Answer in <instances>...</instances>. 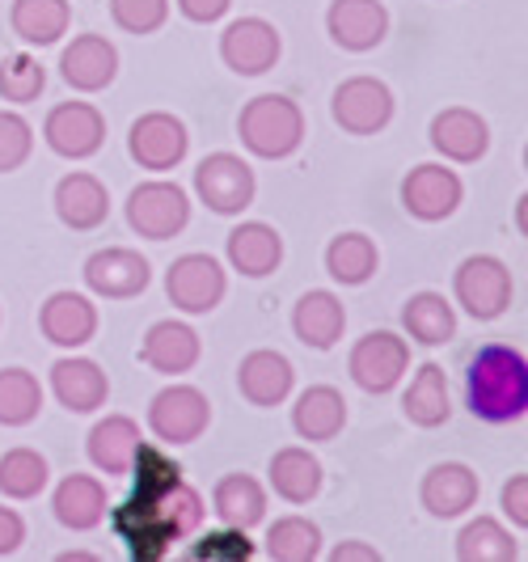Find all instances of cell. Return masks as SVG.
<instances>
[{"label": "cell", "mask_w": 528, "mask_h": 562, "mask_svg": "<svg viewBox=\"0 0 528 562\" xmlns=\"http://www.w3.org/2000/svg\"><path fill=\"white\" fill-rule=\"evenodd\" d=\"M465 406L482 423H520L528 415V360L520 347L486 342L465 368Z\"/></svg>", "instance_id": "6da1fadb"}, {"label": "cell", "mask_w": 528, "mask_h": 562, "mask_svg": "<svg viewBox=\"0 0 528 562\" xmlns=\"http://www.w3.org/2000/svg\"><path fill=\"white\" fill-rule=\"evenodd\" d=\"M237 136L262 161H283L305 144V114L283 93H258L237 114Z\"/></svg>", "instance_id": "7a4b0ae2"}, {"label": "cell", "mask_w": 528, "mask_h": 562, "mask_svg": "<svg viewBox=\"0 0 528 562\" xmlns=\"http://www.w3.org/2000/svg\"><path fill=\"white\" fill-rule=\"evenodd\" d=\"M512 292H516L512 271H507V262L495 258V254H470L452 271V296H457V305L470 313L473 322H495V317H503L507 305H512Z\"/></svg>", "instance_id": "3957f363"}, {"label": "cell", "mask_w": 528, "mask_h": 562, "mask_svg": "<svg viewBox=\"0 0 528 562\" xmlns=\"http://www.w3.org/2000/svg\"><path fill=\"white\" fill-rule=\"evenodd\" d=\"M127 225L148 241H169L191 225V199L178 182H166V178L139 182L127 195Z\"/></svg>", "instance_id": "277c9868"}, {"label": "cell", "mask_w": 528, "mask_h": 562, "mask_svg": "<svg viewBox=\"0 0 528 562\" xmlns=\"http://www.w3.org/2000/svg\"><path fill=\"white\" fill-rule=\"evenodd\" d=\"M195 195L216 216H241L258 195V178L237 153H212L195 169Z\"/></svg>", "instance_id": "5b68a950"}, {"label": "cell", "mask_w": 528, "mask_h": 562, "mask_svg": "<svg viewBox=\"0 0 528 562\" xmlns=\"http://www.w3.org/2000/svg\"><path fill=\"white\" fill-rule=\"evenodd\" d=\"M411 368V342L397 338L393 330H368V335L351 347L347 372L360 385L363 394H390L397 390V381Z\"/></svg>", "instance_id": "8992f818"}, {"label": "cell", "mask_w": 528, "mask_h": 562, "mask_svg": "<svg viewBox=\"0 0 528 562\" xmlns=\"http://www.w3.org/2000/svg\"><path fill=\"white\" fill-rule=\"evenodd\" d=\"M330 114L347 136H377L393 123V89L381 77H347L334 89Z\"/></svg>", "instance_id": "52a82bcc"}, {"label": "cell", "mask_w": 528, "mask_h": 562, "mask_svg": "<svg viewBox=\"0 0 528 562\" xmlns=\"http://www.w3.org/2000/svg\"><path fill=\"white\" fill-rule=\"evenodd\" d=\"M224 292H228V276L212 254H182L169 262L166 296L173 310L191 313V317L212 313L224 301Z\"/></svg>", "instance_id": "ba28073f"}, {"label": "cell", "mask_w": 528, "mask_h": 562, "mask_svg": "<svg viewBox=\"0 0 528 562\" xmlns=\"http://www.w3.org/2000/svg\"><path fill=\"white\" fill-rule=\"evenodd\" d=\"M212 423V402L195 385H166L148 402V427L161 445H195Z\"/></svg>", "instance_id": "9c48e42d"}, {"label": "cell", "mask_w": 528, "mask_h": 562, "mask_svg": "<svg viewBox=\"0 0 528 562\" xmlns=\"http://www.w3.org/2000/svg\"><path fill=\"white\" fill-rule=\"evenodd\" d=\"M187 148H191V136H187V123L169 111H148L139 114L127 132V153L139 169H153V173H166V169L182 166L187 161Z\"/></svg>", "instance_id": "30bf717a"}, {"label": "cell", "mask_w": 528, "mask_h": 562, "mask_svg": "<svg viewBox=\"0 0 528 562\" xmlns=\"http://www.w3.org/2000/svg\"><path fill=\"white\" fill-rule=\"evenodd\" d=\"M465 199V182L457 178V169L448 166H415L406 178H402V207L423 221V225H436V221H448Z\"/></svg>", "instance_id": "8fae6325"}, {"label": "cell", "mask_w": 528, "mask_h": 562, "mask_svg": "<svg viewBox=\"0 0 528 562\" xmlns=\"http://www.w3.org/2000/svg\"><path fill=\"white\" fill-rule=\"evenodd\" d=\"M43 140H47V148L56 157L85 161V157H93L106 144V119H102L98 106H89V102H59V106L47 111Z\"/></svg>", "instance_id": "7c38bea8"}, {"label": "cell", "mask_w": 528, "mask_h": 562, "mask_svg": "<svg viewBox=\"0 0 528 562\" xmlns=\"http://www.w3.org/2000/svg\"><path fill=\"white\" fill-rule=\"evenodd\" d=\"M283 56V38L267 18H237L221 34V59L237 77H262Z\"/></svg>", "instance_id": "4fadbf2b"}, {"label": "cell", "mask_w": 528, "mask_h": 562, "mask_svg": "<svg viewBox=\"0 0 528 562\" xmlns=\"http://www.w3.org/2000/svg\"><path fill=\"white\" fill-rule=\"evenodd\" d=\"M85 288L93 296H106V301H132L139 296L148 283H153V267L139 250L127 246H106V250L89 254L85 258Z\"/></svg>", "instance_id": "5bb4252c"}, {"label": "cell", "mask_w": 528, "mask_h": 562, "mask_svg": "<svg viewBox=\"0 0 528 562\" xmlns=\"http://www.w3.org/2000/svg\"><path fill=\"white\" fill-rule=\"evenodd\" d=\"M431 148L445 157V161H457V166H473L486 157L491 148V127L486 119L470 106H445V111L431 119Z\"/></svg>", "instance_id": "9a60e30c"}, {"label": "cell", "mask_w": 528, "mask_h": 562, "mask_svg": "<svg viewBox=\"0 0 528 562\" xmlns=\"http://www.w3.org/2000/svg\"><path fill=\"white\" fill-rule=\"evenodd\" d=\"M326 30L342 52H372L390 34V9L381 0H334L326 9Z\"/></svg>", "instance_id": "2e32d148"}, {"label": "cell", "mask_w": 528, "mask_h": 562, "mask_svg": "<svg viewBox=\"0 0 528 562\" xmlns=\"http://www.w3.org/2000/svg\"><path fill=\"white\" fill-rule=\"evenodd\" d=\"M59 77L81 93H98L119 77V47L106 34H77L59 56Z\"/></svg>", "instance_id": "e0dca14e"}, {"label": "cell", "mask_w": 528, "mask_h": 562, "mask_svg": "<svg viewBox=\"0 0 528 562\" xmlns=\"http://www.w3.org/2000/svg\"><path fill=\"white\" fill-rule=\"evenodd\" d=\"M52 394H56V402L64 411L89 415V411L106 406L111 376L102 372L98 360H89V356H64V360L52 364Z\"/></svg>", "instance_id": "ac0fdd59"}, {"label": "cell", "mask_w": 528, "mask_h": 562, "mask_svg": "<svg viewBox=\"0 0 528 562\" xmlns=\"http://www.w3.org/2000/svg\"><path fill=\"white\" fill-rule=\"evenodd\" d=\"M482 495V479L473 474L470 465L461 461H440L423 474V486H418V499L423 507L436 516V520H452V516H465Z\"/></svg>", "instance_id": "d6986e66"}, {"label": "cell", "mask_w": 528, "mask_h": 562, "mask_svg": "<svg viewBox=\"0 0 528 562\" xmlns=\"http://www.w3.org/2000/svg\"><path fill=\"white\" fill-rule=\"evenodd\" d=\"M38 330L47 342L77 351L98 335V305L81 292H52L38 310Z\"/></svg>", "instance_id": "ffe728a7"}, {"label": "cell", "mask_w": 528, "mask_h": 562, "mask_svg": "<svg viewBox=\"0 0 528 562\" xmlns=\"http://www.w3.org/2000/svg\"><path fill=\"white\" fill-rule=\"evenodd\" d=\"M292 381H296V368L283 351H271V347H258L250 351L241 368H237V390L250 406H283L288 394H292Z\"/></svg>", "instance_id": "44dd1931"}, {"label": "cell", "mask_w": 528, "mask_h": 562, "mask_svg": "<svg viewBox=\"0 0 528 562\" xmlns=\"http://www.w3.org/2000/svg\"><path fill=\"white\" fill-rule=\"evenodd\" d=\"M199 356H203L199 335L187 322H173V317L153 322L144 342H139V360L153 368V372H161V376H182V372H191V368L199 364Z\"/></svg>", "instance_id": "7402d4cb"}, {"label": "cell", "mask_w": 528, "mask_h": 562, "mask_svg": "<svg viewBox=\"0 0 528 562\" xmlns=\"http://www.w3.org/2000/svg\"><path fill=\"white\" fill-rule=\"evenodd\" d=\"M224 254H228V267L237 276L267 280L271 271H279V262H283V237H279V228L262 225V221H241V225L228 233Z\"/></svg>", "instance_id": "603a6c76"}, {"label": "cell", "mask_w": 528, "mask_h": 562, "mask_svg": "<svg viewBox=\"0 0 528 562\" xmlns=\"http://www.w3.org/2000/svg\"><path fill=\"white\" fill-rule=\"evenodd\" d=\"M56 216L72 228V233H93L98 225H106V216H111V191H106L93 173L77 169V173H68V178H59Z\"/></svg>", "instance_id": "cb8c5ba5"}, {"label": "cell", "mask_w": 528, "mask_h": 562, "mask_svg": "<svg viewBox=\"0 0 528 562\" xmlns=\"http://www.w3.org/2000/svg\"><path fill=\"white\" fill-rule=\"evenodd\" d=\"M292 330L313 351H330V347H338L342 330H347V310H342V301L334 292L308 288L305 296L296 301V310H292Z\"/></svg>", "instance_id": "d4e9b609"}, {"label": "cell", "mask_w": 528, "mask_h": 562, "mask_svg": "<svg viewBox=\"0 0 528 562\" xmlns=\"http://www.w3.org/2000/svg\"><path fill=\"white\" fill-rule=\"evenodd\" d=\"M52 512L64 529L89 533L106 520V486L89 474H68L52 495Z\"/></svg>", "instance_id": "484cf974"}, {"label": "cell", "mask_w": 528, "mask_h": 562, "mask_svg": "<svg viewBox=\"0 0 528 562\" xmlns=\"http://www.w3.org/2000/svg\"><path fill=\"white\" fill-rule=\"evenodd\" d=\"M292 427L308 445L334 440L347 427V397L338 394L334 385H308L305 394L296 397V406H292Z\"/></svg>", "instance_id": "4316f807"}, {"label": "cell", "mask_w": 528, "mask_h": 562, "mask_svg": "<svg viewBox=\"0 0 528 562\" xmlns=\"http://www.w3.org/2000/svg\"><path fill=\"white\" fill-rule=\"evenodd\" d=\"M136 445H139L136 419H127V415H106V419L93 423V431H89V440H85V452H89V461H93L102 474L119 479V474H127Z\"/></svg>", "instance_id": "83f0119b"}, {"label": "cell", "mask_w": 528, "mask_h": 562, "mask_svg": "<svg viewBox=\"0 0 528 562\" xmlns=\"http://www.w3.org/2000/svg\"><path fill=\"white\" fill-rule=\"evenodd\" d=\"M9 26L30 47H52L72 26V4L68 0H13Z\"/></svg>", "instance_id": "f1b7e54d"}, {"label": "cell", "mask_w": 528, "mask_h": 562, "mask_svg": "<svg viewBox=\"0 0 528 562\" xmlns=\"http://www.w3.org/2000/svg\"><path fill=\"white\" fill-rule=\"evenodd\" d=\"M271 486H276L279 499H288V504H308V499H317V491H322V479H326V470H322V461L313 457L308 449L301 445H288V449H279L271 457Z\"/></svg>", "instance_id": "f546056e"}, {"label": "cell", "mask_w": 528, "mask_h": 562, "mask_svg": "<svg viewBox=\"0 0 528 562\" xmlns=\"http://www.w3.org/2000/svg\"><path fill=\"white\" fill-rule=\"evenodd\" d=\"M212 507L224 525L233 529H254L267 520V486L250 474H224L212 491Z\"/></svg>", "instance_id": "4dcf8cb0"}, {"label": "cell", "mask_w": 528, "mask_h": 562, "mask_svg": "<svg viewBox=\"0 0 528 562\" xmlns=\"http://www.w3.org/2000/svg\"><path fill=\"white\" fill-rule=\"evenodd\" d=\"M402 411L415 427H445L452 419V397H448V376L440 364H423L402 394Z\"/></svg>", "instance_id": "1f68e13d"}, {"label": "cell", "mask_w": 528, "mask_h": 562, "mask_svg": "<svg viewBox=\"0 0 528 562\" xmlns=\"http://www.w3.org/2000/svg\"><path fill=\"white\" fill-rule=\"evenodd\" d=\"M381 267V250L368 233H338L330 246H326V271L334 283L342 288H360L377 276Z\"/></svg>", "instance_id": "d6a6232c"}, {"label": "cell", "mask_w": 528, "mask_h": 562, "mask_svg": "<svg viewBox=\"0 0 528 562\" xmlns=\"http://www.w3.org/2000/svg\"><path fill=\"white\" fill-rule=\"evenodd\" d=\"M402 326L423 347H445V342L457 338V310L440 292H415L406 301V310H402Z\"/></svg>", "instance_id": "836d02e7"}, {"label": "cell", "mask_w": 528, "mask_h": 562, "mask_svg": "<svg viewBox=\"0 0 528 562\" xmlns=\"http://www.w3.org/2000/svg\"><path fill=\"white\" fill-rule=\"evenodd\" d=\"M457 559L461 562H516L520 546L495 516H478L457 533Z\"/></svg>", "instance_id": "e575fe53"}, {"label": "cell", "mask_w": 528, "mask_h": 562, "mask_svg": "<svg viewBox=\"0 0 528 562\" xmlns=\"http://www.w3.org/2000/svg\"><path fill=\"white\" fill-rule=\"evenodd\" d=\"M43 411V385L26 368H0V423L26 427Z\"/></svg>", "instance_id": "d590c367"}, {"label": "cell", "mask_w": 528, "mask_h": 562, "mask_svg": "<svg viewBox=\"0 0 528 562\" xmlns=\"http://www.w3.org/2000/svg\"><path fill=\"white\" fill-rule=\"evenodd\" d=\"M267 554L276 562H313L322 554V529L305 516H279L267 529Z\"/></svg>", "instance_id": "8d00e7d4"}, {"label": "cell", "mask_w": 528, "mask_h": 562, "mask_svg": "<svg viewBox=\"0 0 528 562\" xmlns=\"http://www.w3.org/2000/svg\"><path fill=\"white\" fill-rule=\"evenodd\" d=\"M47 457L34 449H9L0 457V495L9 499H34L47 486Z\"/></svg>", "instance_id": "74e56055"}, {"label": "cell", "mask_w": 528, "mask_h": 562, "mask_svg": "<svg viewBox=\"0 0 528 562\" xmlns=\"http://www.w3.org/2000/svg\"><path fill=\"white\" fill-rule=\"evenodd\" d=\"M43 85H47V68L34 56L18 52V56L0 59V98H4V102L26 106V102H34V98L43 93Z\"/></svg>", "instance_id": "f35d334b"}, {"label": "cell", "mask_w": 528, "mask_h": 562, "mask_svg": "<svg viewBox=\"0 0 528 562\" xmlns=\"http://www.w3.org/2000/svg\"><path fill=\"white\" fill-rule=\"evenodd\" d=\"M187 559H191V562H250L254 559V541L246 537V529L224 525V529H216V533L199 537Z\"/></svg>", "instance_id": "ab89813d"}, {"label": "cell", "mask_w": 528, "mask_h": 562, "mask_svg": "<svg viewBox=\"0 0 528 562\" xmlns=\"http://www.w3.org/2000/svg\"><path fill=\"white\" fill-rule=\"evenodd\" d=\"M111 18L127 34H157L169 22V0H111Z\"/></svg>", "instance_id": "60d3db41"}, {"label": "cell", "mask_w": 528, "mask_h": 562, "mask_svg": "<svg viewBox=\"0 0 528 562\" xmlns=\"http://www.w3.org/2000/svg\"><path fill=\"white\" fill-rule=\"evenodd\" d=\"M34 153V127L18 111H0V173L22 169Z\"/></svg>", "instance_id": "b9f144b4"}, {"label": "cell", "mask_w": 528, "mask_h": 562, "mask_svg": "<svg viewBox=\"0 0 528 562\" xmlns=\"http://www.w3.org/2000/svg\"><path fill=\"white\" fill-rule=\"evenodd\" d=\"M503 512H507V520L525 533L528 529V474H512V479L503 482Z\"/></svg>", "instance_id": "7bdbcfd3"}, {"label": "cell", "mask_w": 528, "mask_h": 562, "mask_svg": "<svg viewBox=\"0 0 528 562\" xmlns=\"http://www.w3.org/2000/svg\"><path fill=\"white\" fill-rule=\"evenodd\" d=\"M22 541H26V520H22V512L0 507V559L18 554V550H22Z\"/></svg>", "instance_id": "ee69618b"}, {"label": "cell", "mask_w": 528, "mask_h": 562, "mask_svg": "<svg viewBox=\"0 0 528 562\" xmlns=\"http://www.w3.org/2000/svg\"><path fill=\"white\" fill-rule=\"evenodd\" d=\"M228 4H233V0H178V13H182L187 22L212 26V22H221L224 13H228Z\"/></svg>", "instance_id": "f6af8a7d"}, {"label": "cell", "mask_w": 528, "mask_h": 562, "mask_svg": "<svg viewBox=\"0 0 528 562\" xmlns=\"http://www.w3.org/2000/svg\"><path fill=\"white\" fill-rule=\"evenodd\" d=\"M334 562H381V550H372V546H360V541H342V546H334Z\"/></svg>", "instance_id": "bcb514c9"}, {"label": "cell", "mask_w": 528, "mask_h": 562, "mask_svg": "<svg viewBox=\"0 0 528 562\" xmlns=\"http://www.w3.org/2000/svg\"><path fill=\"white\" fill-rule=\"evenodd\" d=\"M59 562H93V554H59Z\"/></svg>", "instance_id": "7dc6e473"}]
</instances>
